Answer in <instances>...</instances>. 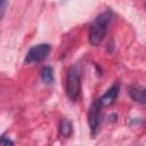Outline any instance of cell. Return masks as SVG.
Masks as SVG:
<instances>
[{"label": "cell", "instance_id": "obj_1", "mask_svg": "<svg viewBox=\"0 0 146 146\" xmlns=\"http://www.w3.org/2000/svg\"><path fill=\"white\" fill-rule=\"evenodd\" d=\"M113 17V13L112 10H106L103 14H100L99 16H97V18L95 19V22L90 25L89 27V32H88V39H89V43L94 47L99 46L105 35H106V30H107V25L108 23L112 21Z\"/></svg>", "mask_w": 146, "mask_h": 146}, {"label": "cell", "instance_id": "obj_2", "mask_svg": "<svg viewBox=\"0 0 146 146\" xmlns=\"http://www.w3.org/2000/svg\"><path fill=\"white\" fill-rule=\"evenodd\" d=\"M81 91V79L80 72L76 66H71L66 73L65 80V92L70 100L75 102Z\"/></svg>", "mask_w": 146, "mask_h": 146}, {"label": "cell", "instance_id": "obj_3", "mask_svg": "<svg viewBox=\"0 0 146 146\" xmlns=\"http://www.w3.org/2000/svg\"><path fill=\"white\" fill-rule=\"evenodd\" d=\"M102 107H103V104L100 99H96L90 105L88 111V124H89L90 133L92 137H95L99 130L100 120H102Z\"/></svg>", "mask_w": 146, "mask_h": 146}, {"label": "cell", "instance_id": "obj_4", "mask_svg": "<svg viewBox=\"0 0 146 146\" xmlns=\"http://www.w3.org/2000/svg\"><path fill=\"white\" fill-rule=\"evenodd\" d=\"M51 50V46L49 43H40L36 46H33L32 48L29 49L24 63L25 64H35L40 63L43 59H46Z\"/></svg>", "mask_w": 146, "mask_h": 146}, {"label": "cell", "instance_id": "obj_5", "mask_svg": "<svg viewBox=\"0 0 146 146\" xmlns=\"http://www.w3.org/2000/svg\"><path fill=\"white\" fill-rule=\"evenodd\" d=\"M119 90H120V84L119 83H114L99 99L103 104V106H110L112 105L115 100H116V97L119 95Z\"/></svg>", "mask_w": 146, "mask_h": 146}, {"label": "cell", "instance_id": "obj_6", "mask_svg": "<svg viewBox=\"0 0 146 146\" xmlns=\"http://www.w3.org/2000/svg\"><path fill=\"white\" fill-rule=\"evenodd\" d=\"M129 95L135 102L140 104H146V88L139 86L131 87L129 89Z\"/></svg>", "mask_w": 146, "mask_h": 146}, {"label": "cell", "instance_id": "obj_7", "mask_svg": "<svg viewBox=\"0 0 146 146\" xmlns=\"http://www.w3.org/2000/svg\"><path fill=\"white\" fill-rule=\"evenodd\" d=\"M73 132V128H72V123L70 120L67 119H62L59 122V133L63 137L68 138Z\"/></svg>", "mask_w": 146, "mask_h": 146}, {"label": "cell", "instance_id": "obj_8", "mask_svg": "<svg viewBox=\"0 0 146 146\" xmlns=\"http://www.w3.org/2000/svg\"><path fill=\"white\" fill-rule=\"evenodd\" d=\"M41 80L46 83V84H51L54 82V71L50 66H44L41 70Z\"/></svg>", "mask_w": 146, "mask_h": 146}, {"label": "cell", "instance_id": "obj_9", "mask_svg": "<svg viewBox=\"0 0 146 146\" xmlns=\"http://www.w3.org/2000/svg\"><path fill=\"white\" fill-rule=\"evenodd\" d=\"M0 144H2V145H14V141L11 140V139H7L6 138V136L3 135L2 137H1V139H0Z\"/></svg>", "mask_w": 146, "mask_h": 146}, {"label": "cell", "instance_id": "obj_10", "mask_svg": "<svg viewBox=\"0 0 146 146\" xmlns=\"http://www.w3.org/2000/svg\"><path fill=\"white\" fill-rule=\"evenodd\" d=\"M7 2L8 0H0V9H1V16H3L6 7H7Z\"/></svg>", "mask_w": 146, "mask_h": 146}]
</instances>
